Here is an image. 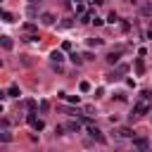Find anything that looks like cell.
I'll list each match as a JSON object with an SVG mask.
<instances>
[{
    "label": "cell",
    "mask_w": 152,
    "mask_h": 152,
    "mask_svg": "<svg viewBox=\"0 0 152 152\" xmlns=\"http://www.w3.org/2000/svg\"><path fill=\"white\" fill-rule=\"evenodd\" d=\"M88 133H90V138H95L97 142H107V138L102 135V131H100L97 126H93V124H90V126H88Z\"/></svg>",
    "instance_id": "6da1fadb"
},
{
    "label": "cell",
    "mask_w": 152,
    "mask_h": 152,
    "mask_svg": "<svg viewBox=\"0 0 152 152\" xmlns=\"http://www.w3.org/2000/svg\"><path fill=\"white\" fill-rule=\"evenodd\" d=\"M147 112H150V102L147 100H142V102H138L133 107V114H147Z\"/></svg>",
    "instance_id": "7a4b0ae2"
},
{
    "label": "cell",
    "mask_w": 152,
    "mask_h": 152,
    "mask_svg": "<svg viewBox=\"0 0 152 152\" xmlns=\"http://www.w3.org/2000/svg\"><path fill=\"white\" fill-rule=\"evenodd\" d=\"M50 59H52V64H62V62H64L62 50H52V52H50Z\"/></svg>",
    "instance_id": "3957f363"
},
{
    "label": "cell",
    "mask_w": 152,
    "mask_h": 152,
    "mask_svg": "<svg viewBox=\"0 0 152 152\" xmlns=\"http://www.w3.org/2000/svg\"><path fill=\"white\" fill-rule=\"evenodd\" d=\"M133 145H135L138 150H147V147H150V140H147V138H133Z\"/></svg>",
    "instance_id": "277c9868"
},
{
    "label": "cell",
    "mask_w": 152,
    "mask_h": 152,
    "mask_svg": "<svg viewBox=\"0 0 152 152\" xmlns=\"http://www.w3.org/2000/svg\"><path fill=\"white\" fill-rule=\"evenodd\" d=\"M40 21H43L45 26H52V24H55V14H50V12H45V14H40Z\"/></svg>",
    "instance_id": "5b68a950"
},
{
    "label": "cell",
    "mask_w": 152,
    "mask_h": 152,
    "mask_svg": "<svg viewBox=\"0 0 152 152\" xmlns=\"http://www.w3.org/2000/svg\"><path fill=\"white\" fill-rule=\"evenodd\" d=\"M0 45H2L5 50H12V48H14V43H12L10 36H0Z\"/></svg>",
    "instance_id": "8992f818"
},
{
    "label": "cell",
    "mask_w": 152,
    "mask_h": 152,
    "mask_svg": "<svg viewBox=\"0 0 152 152\" xmlns=\"http://www.w3.org/2000/svg\"><path fill=\"white\" fill-rule=\"evenodd\" d=\"M104 78H107V83H114V81H119V78H121V71H119V69H114V71H109Z\"/></svg>",
    "instance_id": "52a82bcc"
},
{
    "label": "cell",
    "mask_w": 152,
    "mask_h": 152,
    "mask_svg": "<svg viewBox=\"0 0 152 152\" xmlns=\"http://www.w3.org/2000/svg\"><path fill=\"white\" fill-rule=\"evenodd\" d=\"M133 69H135V74H138V76H142V74H145V62H142V59H135Z\"/></svg>",
    "instance_id": "ba28073f"
},
{
    "label": "cell",
    "mask_w": 152,
    "mask_h": 152,
    "mask_svg": "<svg viewBox=\"0 0 152 152\" xmlns=\"http://www.w3.org/2000/svg\"><path fill=\"white\" fill-rule=\"evenodd\" d=\"M119 57H121V52H119V50H116V52H109V55H107V57H104V59H107V62H109V64H116V62H119Z\"/></svg>",
    "instance_id": "9c48e42d"
},
{
    "label": "cell",
    "mask_w": 152,
    "mask_h": 152,
    "mask_svg": "<svg viewBox=\"0 0 152 152\" xmlns=\"http://www.w3.org/2000/svg\"><path fill=\"white\" fill-rule=\"evenodd\" d=\"M64 128H66V131H71V133H78V131H81V124H78V121H69Z\"/></svg>",
    "instance_id": "30bf717a"
},
{
    "label": "cell",
    "mask_w": 152,
    "mask_h": 152,
    "mask_svg": "<svg viewBox=\"0 0 152 152\" xmlns=\"http://www.w3.org/2000/svg\"><path fill=\"white\" fill-rule=\"evenodd\" d=\"M0 17H2V21H7V24L14 21V14H12V12H0Z\"/></svg>",
    "instance_id": "8fae6325"
},
{
    "label": "cell",
    "mask_w": 152,
    "mask_h": 152,
    "mask_svg": "<svg viewBox=\"0 0 152 152\" xmlns=\"http://www.w3.org/2000/svg\"><path fill=\"white\" fill-rule=\"evenodd\" d=\"M7 97H19V86H10V90H7Z\"/></svg>",
    "instance_id": "7c38bea8"
},
{
    "label": "cell",
    "mask_w": 152,
    "mask_h": 152,
    "mask_svg": "<svg viewBox=\"0 0 152 152\" xmlns=\"http://www.w3.org/2000/svg\"><path fill=\"white\" fill-rule=\"evenodd\" d=\"M64 100H69V102H74V104H78V95H66V93H59Z\"/></svg>",
    "instance_id": "4fadbf2b"
},
{
    "label": "cell",
    "mask_w": 152,
    "mask_h": 152,
    "mask_svg": "<svg viewBox=\"0 0 152 152\" xmlns=\"http://www.w3.org/2000/svg\"><path fill=\"white\" fill-rule=\"evenodd\" d=\"M24 107H26L28 112H36V107H38V104H36V100H26V102H24Z\"/></svg>",
    "instance_id": "5bb4252c"
},
{
    "label": "cell",
    "mask_w": 152,
    "mask_h": 152,
    "mask_svg": "<svg viewBox=\"0 0 152 152\" xmlns=\"http://www.w3.org/2000/svg\"><path fill=\"white\" fill-rule=\"evenodd\" d=\"M88 45L90 48H97V45H102V38H88Z\"/></svg>",
    "instance_id": "9a60e30c"
},
{
    "label": "cell",
    "mask_w": 152,
    "mask_h": 152,
    "mask_svg": "<svg viewBox=\"0 0 152 152\" xmlns=\"http://www.w3.org/2000/svg\"><path fill=\"white\" fill-rule=\"evenodd\" d=\"M69 59H71L74 64H81V62H83V57H81V55H76V52H71V55H69Z\"/></svg>",
    "instance_id": "2e32d148"
},
{
    "label": "cell",
    "mask_w": 152,
    "mask_h": 152,
    "mask_svg": "<svg viewBox=\"0 0 152 152\" xmlns=\"http://www.w3.org/2000/svg\"><path fill=\"white\" fill-rule=\"evenodd\" d=\"M78 90H81V93H88V90H90V83H88V81H81V83H78Z\"/></svg>",
    "instance_id": "e0dca14e"
},
{
    "label": "cell",
    "mask_w": 152,
    "mask_h": 152,
    "mask_svg": "<svg viewBox=\"0 0 152 152\" xmlns=\"http://www.w3.org/2000/svg\"><path fill=\"white\" fill-rule=\"evenodd\" d=\"M119 135H121V138H133V131H131V128H121Z\"/></svg>",
    "instance_id": "ac0fdd59"
},
{
    "label": "cell",
    "mask_w": 152,
    "mask_h": 152,
    "mask_svg": "<svg viewBox=\"0 0 152 152\" xmlns=\"http://www.w3.org/2000/svg\"><path fill=\"white\" fill-rule=\"evenodd\" d=\"M0 140H2V142H10V140H12V135H10L7 131H2V133H0Z\"/></svg>",
    "instance_id": "d6986e66"
},
{
    "label": "cell",
    "mask_w": 152,
    "mask_h": 152,
    "mask_svg": "<svg viewBox=\"0 0 152 152\" xmlns=\"http://www.w3.org/2000/svg\"><path fill=\"white\" fill-rule=\"evenodd\" d=\"M107 21H109V24H114V21H119V17H116V12H109V17H107Z\"/></svg>",
    "instance_id": "ffe728a7"
},
{
    "label": "cell",
    "mask_w": 152,
    "mask_h": 152,
    "mask_svg": "<svg viewBox=\"0 0 152 152\" xmlns=\"http://www.w3.org/2000/svg\"><path fill=\"white\" fill-rule=\"evenodd\" d=\"M140 97H142V100H147V102H150V100H152V93H150V90H142V93H140Z\"/></svg>",
    "instance_id": "44dd1931"
},
{
    "label": "cell",
    "mask_w": 152,
    "mask_h": 152,
    "mask_svg": "<svg viewBox=\"0 0 152 152\" xmlns=\"http://www.w3.org/2000/svg\"><path fill=\"white\" fill-rule=\"evenodd\" d=\"M10 128V121L7 119H0V131H7Z\"/></svg>",
    "instance_id": "7402d4cb"
},
{
    "label": "cell",
    "mask_w": 152,
    "mask_h": 152,
    "mask_svg": "<svg viewBox=\"0 0 152 152\" xmlns=\"http://www.w3.org/2000/svg\"><path fill=\"white\" fill-rule=\"evenodd\" d=\"M24 31H28V33H33V31H36V24H24Z\"/></svg>",
    "instance_id": "603a6c76"
},
{
    "label": "cell",
    "mask_w": 152,
    "mask_h": 152,
    "mask_svg": "<svg viewBox=\"0 0 152 152\" xmlns=\"http://www.w3.org/2000/svg\"><path fill=\"white\" fill-rule=\"evenodd\" d=\"M48 109H50V102L43 100V102H40V112H48Z\"/></svg>",
    "instance_id": "cb8c5ba5"
},
{
    "label": "cell",
    "mask_w": 152,
    "mask_h": 152,
    "mask_svg": "<svg viewBox=\"0 0 152 152\" xmlns=\"http://www.w3.org/2000/svg\"><path fill=\"white\" fill-rule=\"evenodd\" d=\"M142 14H152V5H145L142 7Z\"/></svg>",
    "instance_id": "d4e9b609"
},
{
    "label": "cell",
    "mask_w": 152,
    "mask_h": 152,
    "mask_svg": "<svg viewBox=\"0 0 152 152\" xmlns=\"http://www.w3.org/2000/svg\"><path fill=\"white\" fill-rule=\"evenodd\" d=\"M5 97H7V93H2V90H0V100H5Z\"/></svg>",
    "instance_id": "484cf974"
},
{
    "label": "cell",
    "mask_w": 152,
    "mask_h": 152,
    "mask_svg": "<svg viewBox=\"0 0 152 152\" xmlns=\"http://www.w3.org/2000/svg\"><path fill=\"white\" fill-rule=\"evenodd\" d=\"M93 2H95V5H102V2H104V0H93Z\"/></svg>",
    "instance_id": "4316f807"
},
{
    "label": "cell",
    "mask_w": 152,
    "mask_h": 152,
    "mask_svg": "<svg viewBox=\"0 0 152 152\" xmlns=\"http://www.w3.org/2000/svg\"><path fill=\"white\" fill-rule=\"evenodd\" d=\"M0 114H2V104H0Z\"/></svg>",
    "instance_id": "83f0119b"
},
{
    "label": "cell",
    "mask_w": 152,
    "mask_h": 152,
    "mask_svg": "<svg viewBox=\"0 0 152 152\" xmlns=\"http://www.w3.org/2000/svg\"><path fill=\"white\" fill-rule=\"evenodd\" d=\"M31 2H38V0H31Z\"/></svg>",
    "instance_id": "f1b7e54d"
},
{
    "label": "cell",
    "mask_w": 152,
    "mask_h": 152,
    "mask_svg": "<svg viewBox=\"0 0 152 152\" xmlns=\"http://www.w3.org/2000/svg\"><path fill=\"white\" fill-rule=\"evenodd\" d=\"M128 2H135V0H128Z\"/></svg>",
    "instance_id": "f546056e"
},
{
    "label": "cell",
    "mask_w": 152,
    "mask_h": 152,
    "mask_svg": "<svg viewBox=\"0 0 152 152\" xmlns=\"http://www.w3.org/2000/svg\"><path fill=\"white\" fill-rule=\"evenodd\" d=\"M76 2H81V0H76Z\"/></svg>",
    "instance_id": "4dcf8cb0"
},
{
    "label": "cell",
    "mask_w": 152,
    "mask_h": 152,
    "mask_svg": "<svg viewBox=\"0 0 152 152\" xmlns=\"http://www.w3.org/2000/svg\"><path fill=\"white\" fill-rule=\"evenodd\" d=\"M0 2H2V0H0Z\"/></svg>",
    "instance_id": "1f68e13d"
}]
</instances>
